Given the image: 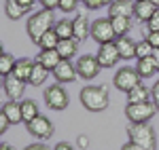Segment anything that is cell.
I'll return each instance as SVG.
<instances>
[{
    "instance_id": "obj_1",
    "label": "cell",
    "mask_w": 159,
    "mask_h": 150,
    "mask_svg": "<svg viewBox=\"0 0 159 150\" xmlns=\"http://www.w3.org/2000/svg\"><path fill=\"white\" fill-rule=\"evenodd\" d=\"M81 104L83 108L89 112H104L110 104V95H108V87L106 85H89V87L81 89Z\"/></svg>"
},
{
    "instance_id": "obj_2",
    "label": "cell",
    "mask_w": 159,
    "mask_h": 150,
    "mask_svg": "<svg viewBox=\"0 0 159 150\" xmlns=\"http://www.w3.org/2000/svg\"><path fill=\"white\" fill-rule=\"evenodd\" d=\"M53 25H55L53 11H49V9H40V11H36V13L30 15V19H28V24H25V32H28V36L32 38V42L36 45L38 40H40V36H43L47 30H51Z\"/></svg>"
},
{
    "instance_id": "obj_3",
    "label": "cell",
    "mask_w": 159,
    "mask_h": 150,
    "mask_svg": "<svg viewBox=\"0 0 159 150\" xmlns=\"http://www.w3.org/2000/svg\"><path fill=\"white\" fill-rule=\"evenodd\" d=\"M127 135H129L132 142H136V144H140L148 150L157 148V133L151 127V123H129L127 125Z\"/></svg>"
},
{
    "instance_id": "obj_4",
    "label": "cell",
    "mask_w": 159,
    "mask_h": 150,
    "mask_svg": "<svg viewBox=\"0 0 159 150\" xmlns=\"http://www.w3.org/2000/svg\"><path fill=\"white\" fill-rule=\"evenodd\" d=\"M157 106L155 101H138V104H127L125 106V116L129 123H148L155 114H157Z\"/></svg>"
},
{
    "instance_id": "obj_5",
    "label": "cell",
    "mask_w": 159,
    "mask_h": 150,
    "mask_svg": "<svg viewBox=\"0 0 159 150\" xmlns=\"http://www.w3.org/2000/svg\"><path fill=\"white\" fill-rule=\"evenodd\" d=\"M140 83H142L140 72H138L136 68H129V66H125V68H121V70H117V74H115V78H112V85L119 89V91H123V93L132 91V89L138 87Z\"/></svg>"
},
{
    "instance_id": "obj_6",
    "label": "cell",
    "mask_w": 159,
    "mask_h": 150,
    "mask_svg": "<svg viewBox=\"0 0 159 150\" xmlns=\"http://www.w3.org/2000/svg\"><path fill=\"white\" fill-rule=\"evenodd\" d=\"M68 101H70V97H68L66 89L60 87V83H55V85L45 89V104L49 106L51 110H55V112L66 110L68 108Z\"/></svg>"
},
{
    "instance_id": "obj_7",
    "label": "cell",
    "mask_w": 159,
    "mask_h": 150,
    "mask_svg": "<svg viewBox=\"0 0 159 150\" xmlns=\"http://www.w3.org/2000/svg\"><path fill=\"white\" fill-rule=\"evenodd\" d=\"M91 38H93L98 45L115 42V40H117V32H115V28H112L110 17H106V19H96V21L91 24Z\"/></svg>"
},
{
    "instance_id": "obj_8",
    "label": "cell",
    "mask_w": 159,
    "mask_h": 150,
    "mask_svg": "<svg viewBox=\"0 0 159 150\" xmlns=\"http://www.w3.org/2000/svg\"><path fill=\"white\" fill-rule=\"evenodd\" d=\"M76 70H79V76H81L83 80H93V78L100 74L102 66H100L96 55H81V57L76 59Z\"/></svg>"
},
{
    "instance_id": "obj_9",
    "label": "cell",
    "mask_w": 159,
    "mask_h": 150,
    "mask_svg": "<svg viewBox=\"0 0 159 150\" xmlns=\"http://www.w3.org/2000/svg\"><path fill=\"white\" fill-rule=\"evenodd\" d=\"M25 129L30 131V135H34L38 139H49L53 135V131H55L53 123L47 116H40V114H38L36 118H32L30 123H25Z\"/></svg>"
},
{
    "instance_id": "obj_10",
    "label": "cell",
    "mask_w": 159,
    "mask_h": 150,
    "mask_svg": "<svg viewBox=\"0 0 159 150\" xmlns=\"http://www.w3.org/2000/svg\"><path fill=\"white\" fill-rule=\"evenodd\" d=\"M96 57H98V62L102 68H115L119 59H121V55H119V49H117V45L115 42H104V45H100L98 53H96Z\"/></svg>"
},
{
    "instance_id": "obj_11",
    "label": "cell",
    "mask_w": 159,
    "mask_h": 150,
    "mask_svg": "<svg viewBox=\"0 0 159 150\" xmlns=\"http://www.w3.org/2000/svg\"><path fill=\"white\" fill-rule=\"evenodd\" d=\"M2 91L7 93V97L9 100H21V95H24L25 91V80H21L19 76H15L11 72V74L2 76Z\"/></svg>"
},
{
    "instance_id": "obj_12",
    "label": "cell",
    "mask_w": 159,
    "mask_h": 150,
    "mask_svg": "<svg viewBox=\"0 0 159 150\" xmlns=\"http://www.w3.org/2000/svg\"><path fill=\"white\" fill-rule=\"evenodd\" d=\"M51 74L55 76V83L64 85V83H74L76 76H79V70H76V66H74L70 59H61V62L57 63V68H55Z\"/></svg>"
},
{
    "instance_id": "obj_13",
    "label": "cell",
    "mask_w": 159,
    "mask_h": 150,
    "mask_svg": "<svg viewBox=\"0 0 159 150\" xmlns=\"http://www.w3.org/2000/svg\"><path fill=\"white\" fill-rule=\"evenodd\" d=\"M157 11H159V4L151 2V0H136L134 2V17L140 19L142 24H147Z\"/></svg>"
},
{
    "instance_id": "obj_14",
    "label": "cell",
    "mask_w": 159,
    "mask_h": 150,
    "mask_svg": "<svg viewBox=\"0 0 159 150\" xmlns=\"http://www.w3.org/2000/svg\"><path fill=\"white\" fill-rule=\"evenodd\" d=\"M134 2L136 0H115L108 4V17H134Z\"/></svg>"
},
{
    "instance_id": "obj_15",
    "label": "cell",
    "mask_w": 159,
    "mask_h": 150,
    "mask_svg": "<svg viewBox=\"0 0 159 150\" xmlns=\"http://www.w3.org/2000/svg\"><path fill=\"white\" fill-rule=\"evenodd\" d=\"M72 21H74V38H76L79 42H83V40H87V38H91V24H89L87 15L79 13L76 19H72Z\"/></svg>"
},
{
    "instance_id": "obj_16",
    "label": "cell",
    "mask_w": 159,
    "mask_h": 150,
    "mask_svg": "<svg viewBox=\"0 0 159 150\" xmlns=\"http://www.w3.org/2000/svg\"><path fill=\"white\" fill-rule=\"evenodd\" d=\"M115 45H117V49H119L121 59L127 62V59H134V57H136V42L129 36H117Z\"/></svg>"
},
{
    "instance_id": "obj_17",
    "label": "cell",
    "mask_w": 159,
    "mask_h": 150,
    "mask_svg": "<svg viewBox=\"0 0 159 150\" xmlns=\"http://www.w3.org/2000/svg\"><path fill=\"white\" fill-rule=\"evenodd\" d=\"M36 62H40L47 70H55L57 68V63L61 62L60 53H57V49H40V53L36 55Z\"/></svg>"
},
{
    "instance_id": "obj_18",
    "label": "cell",
    "mask_w": 159,
    "mask_h": 150,
    "mask_svg": "<svg viewBox=\"0 0 159 150\" xmlns=\"http://www.w3.org/2000/svg\"><path fill=\"white\" fill-rule=\"evenodd\" d=\"M79 40L76 38H60V42H57V53H60L61 59H72L74 55H76V49H79Z\"/></svg>"
},
{
    "instance_id": "obj_19",
    "label": "cell",
    "mask_w": 159,
    "mask_h": 150,
    "mask_svg": "<svg viewBox=\"0 0 159 150\" xmlns=\"http://www.w3.org/2000/svg\"><path fill=\"white\" fill-rule=\"evenodd\" d=\"M32 70H34V59H30V57H19V59L15 62L13 74L19 76V78H21V80H25V83H30Z\"/></svg>"
},
{
    "instance_id": "obj_20",
    "label": "cell",
    "mask_w": 159,
    "mask_h": 150,
    "mask_svg": "<svg viewBox=\"0 0 159 150\" xmlns=\"http://www.w3.org/2000/svg\"><path fill=\"white\" fill-rule=\"evenodd\" d=\"M2 112L11 118V125L24 123V114H21V101L17 100H9L7 104H2Z\"/></svg>"
},
{
    "instance_id": "obj_21",
    "label": "cell",
    "mask_w": 159,
    "mask_h": 150,
    "mask_svg": "<svg viewBox=\"0 0 159 150\" xmlns=\"http://www.w3.org/2000/svg\"><path fill=\"white\" fill-rule=\"evenodd\" d=\"M28 9L21 6L17 0H4V15L11 19V21H17V19H24Z\"/></svg>"
},
{
    "instance_id": "obj_22",
    "label": "cell",
    "mask_w": 159,
    "mask_h": 150,
    "mask_svg": "<svg viewBox=\"0 0 159 150\" xmlns=\"http://www.w3.org/2000/svg\"><path fill=\"white\" fill-rule=\"evenodd\" d=\"M136 70L140 72L142 78H151L153 74H157V63L153 59V55L151 57H140L138 63H136Z\"/></svg>"
},
{
    "instance_id": "obj_23",
    "label": "cell",
    "mask_w": 159,
    "mask_h": 150,
    "mask_svg": "<svg viewBox=\"0 0 159 150\" xmlns=\"http://www.w3.org/2000/svg\"><path fill=\"white\" fill-rule=\"evenodd\" d=\"M49 72H51V70H47L40 62H34V70H32V76H30V83H28V85H32V87H40V85L47 80Z\"/></svg>"
},
{
    "instance_id": "obj_24",
    "label": "cell",
    "mask_w": 159,
    "mask_h": 150,
    "mask_svg": "<svg viewBox=\"0 0 159 150\" xmlns=\"http://www.w3.org/2000/svg\"><path fill=\"white\" fill-rule=\"evenodd\" d=\"M53 30L57 32L60 38H74V21L72 19H57Z\"/></svg>"
},
{
    "instance_id": "obj_25",
    "label": "cell",
    "mask_w": 159,
    "mask_h": 150,
    "mask_svg": "<svg viewBox=\"0 0 159 150\" xmlns=\"http://www.w3.org/2000/svg\"><path fill=\"white\" fill-rule=\"evenodd\" d=\"M151 97V91H148L142 83L134 87L132 91H127V104H138V101H147Z\"/></svg>"
},
{
    "instance_id": "obj_26",
    "label": "cell",
    "mask_w": 159,
    "mask_h": 150,
    "mask_svg": "<svg viewBox=\"0 0 159 150\" xmlns=\"http://www.w3.org/2000/svg\"><path fill=\"white\" fill-rule=\"evenodd\" d=\"M110 21H112V28H115V32H117V36H125L129 30H132V17H110Z\"/></svg>"
},
{
    "instance_id": "obj_27",
    "label": "cell",
    "mask_w": 159,
    "mask_h": 150,
    "mask_svg": "<svg viewBox=\"0 0 159 150\" xmlns=\"http://www.w3.org/2000/svg\"><path fill=\"white\" fill-rule=\"evenodd\" d=\"M57 42H60V36H57V32L51 28V30H47V32L40 36V40H38L36 45L40 47V49H55Z\"/></svg>"
},
{
    "instance_id": "obj_28",
    "label": "cell",
    "mask_w": 159,
    "mask_h": 150,
    "mask_svg": "<svg viewBox=\"0 0 159 150\" xmlns=\"http://www.w3.org/2000/svg\"><path fill=\"white\" fill-rule=\"evenodd\" d=\"M21 114H24V123H30L32 118H36L38 116L36 100H24L21 101Z\"/></svg>"
},
{
    "instance_id": "obj_29",
    "label": "cell",
    "mask_w": 159,
    "mask_h": 150,
    "mask_svg": "<svg viewBox=\"0 0 159 150\" xmlns=\"http://www.w3.org/2000/svg\"><path fill=\"white\" fill-rule=\"evenodd\" d=\"M15 57H13L11 53H7V51H2L0 53V74L2 76H7V74H11L13 72V68H15Z\"/></svg>"
},
{
    "instance_id": "obj_30",
    "label": "cell",
    "mask_w": 159,
    "mask_h": 150,
    "mask_svg": "<svg viewBox=\"0 0 159 150\" xmlns=\"http://www.w3.org/2000/svg\"><path fill=\"white\" fill-rule=\"evenodd\" d=\"M153 51H155V47L148 42V38L140 40V42H136V59H140V57H151Z\"/></svg>"
},
{
    "instance_id": "obj_31",
    "label": "cell",
    "mask_w": 159,
    "mask_h": 150,
    "mask_svg": "<svg viewBox=\"0 0 159 150\" xmlns=\"http://www.w3.org/2000/svg\"><path fill=\"white\" fill-rule=\"evenodd\" d=\"M79 2L81 0H60V11L61 13H72V11H76Z\"/></svg>"
},
{
    "instance_id": "obj_32",
    "label": "cell",
    "mask_w": 159,
    "mask_h": 150,
    "mask_svg": "<svg viewBox=\"0 0 159 150\" xmlns=\"http://www.w3.org/2000/svg\"><path fill=\"white\" fill-rule=\"evenodd\" d=\"M147 30L148 32H159V11L147 21Z\"/></svg>"
},
{
    "instance_id": "obj_33",
    "label": "cell",
    "mask_w": 159,
    "mask_h": 150,
    "mask_svg": "<svg viewBox=\"0 0 159 150\" xmlns=\"http://www.w3.org/2000/svg\"><path fill=\"white\" fill-rule=\"evenodd\" d=\"M83 4H85L89 11H98V9H102V6H106L104 0H83Z\"/></svg>"
},
{
    "instance_id": "obj_34",
    "label": "cell",
    "mask_w": 159,
    "mask_h": 150,
    "mask_svg": "<svg viewBox=\"0 0 159 150\" xmlns=\"http://www.w3.org/2000/svg\"><path fill=\"white\" fill-rule=\"evenodd\" d=\"M9 125H11V118H9L7 114H4L2 110H0V133H7Z\"/></svg>"
},
{
    "instance_id": "obj_35",
    "label": "cell",
    "mask_w": 159,
    "mask_h": 150,
    "mask_svg": "<svg viewBox=\"0 0 159 150\" xmlns=\"http://www.w3.org/2000/svg\"><path fill=\"white\" fill-rule=\"evenodd\" d=\"M38 2H40V6H43V9H49V11L60 9V0H38Z\"/></svg>"
},
{
    "instance_id": "obj_36",
    "label": "cell",
    "mask_w": 159,
    "mask_h": 150,
    "mask_svg": "<svg viewBox=\"0 0 159 150\" xmlns=\"http://www.w3.org/2000/svg\"><path fill=\"white\" fill-rule=\"evenodd\" d=\"M151 97H153V101H155V106H157V110H159V78L155 80V85L151 89Z\"/></svg>"
},
{
    "instance_id": "obj_37",
    "label": "cell",
    "mask_w": 159,
    "mask_h": 150,
    "mask_svg": "<svg viewBox=\"0 0 159 150\" xmlns=\"http://www.w3.org/2000/svg\"><path fill=\"white\" fill-rule=\"evenodd\" d=\"M121 150H148V148H144V146H140V144H136V142H127V144H123L121 146Z\"/></svg>"
},
{
    "instance_id": "obj_38",
    "label": "cell",
    "mask_w": 159,
    "mask_h": 150,
    "mask_svg": "<svg viewBox=\"0 0 159 150\" xmlns=\"http://www.w3.org/2000/svg\"><path fill=\"white\" fill-rule=\"evenodd\" d=\"M76 148H81V150L89 148V138H87V135H79V138H76Z\"/></svg>"
},
{
    "instance_id": "obj_39",
    "label": "cell",
    "mask_w": 159,
    "mask_h": 150,
    "mask_svg": "<svg viewBox=\"0 0 159 150\" xmlns=\"http://www.w3.org/2000/svg\"><path fill=\"white\" fill-rule=\"evenodd\" d=\"M148 42L155 47V49H159V32H148Z\"/></svg>"
},
{
    "instance_id": "obj_40",
    "label": "cell",
    "mask_w": 159,
    "mask_h": 150,
    "mask_svg": "<svg viewBox=\"0 0 159 150\" xmlns=\"http://www.w3.org/2000/svg\"><path fill=\"white\" fill-rule=\"evenodd\" d=\"M53 150H76L72 144H68V142H60V144H55V148Z\"/></svg>"
},
{
    "instance_id": "obj_41",
    "label": "cell",
    "mask_w": 159,
    "mask_h": 150,
    "mask_svg": "<svg viewBox=\"0 0 159 150\" xmlns=\"http://www.w3.org/2000/svg\"><path fill=\"white\" fill-rule=\"evenodd\" d=\"M24 150H51V148H47L45 144H40V142H36V144H30V146H25Z\"/></svg>"
},
{
    "instance_id": "obj_42",
    "label": "cell",
    "mask_w": 159,
    "mask_h": 150,
    "mask_svg": "<svg viewBox=\"0 0 159 150\" xmlns=\"http://www.w3.org/2000/svg\"><path fill=\"white\" fill-rule=\"evenodd\" d=\"M17 2H19L21 6H25V9L30 11V9H32V4H34V2H38V0H17Z\"/></svg>"
},
{
    "instance_id": "obj_43",
    "label": "cell",
    "mask_w": 159,
    "mask_h": 150,
    "mask_svg": "<svg viewBox=\"0 0 159 150\" xmlns=\"http://www.w3.org/2000/svg\"><path fill=\"white\" fill-rule=\"evenodd\" d=\"M153 59H155V63H157V72H159V49L153 51Z\"/></svg>"
},
{
    "instance_id": "obj_44",
    "label": "cell",
    "mask_w": 159,
    "mask_h": 150,
    "mask_svg": "<svg viewBox=\"0 0 159 150\" xmlns=\"http://www.w3.org/2000/svg\"><path fill=\"white\" fill-rule=\"evenodd\" d=\"M0 150H15V148H13L11 144H2V146H0Z\"/></svg>"
},
{
    "instance_id": "obj_45",
    "label": "cell",
    "mask_w": 159,
    "mask_h": 150,
    "mask_svg": "<svg viewBox=\"0 0 159 150\" xmlns=\"http://www.w3.org/2000/svg\"><path fill=\"white\" fill-rule=\"evenodd\" d=\"M110 2H115V0H104V4H106V6H108Z\"/></svg>"
},
{
    "instance_id": "obj_46",
    "label": "cell",
    "mask_w": 159,
    "mask_h": 150,
    "mask_svg": "<svg viewBox=\"0 0 159 150\" xmlns=\"http://www.w3.org/2000/svg\"><path fill=\"white\" fill-rule=\"evenodd\" d=\"M151 2H155V4H159V0H151Z\"/></svg>"
},
{
    "instance_id": "obj_47",
    "label": "cell",
    "mask_w": 159,
    "mask_h": 150,
    "mask_svg": "<svg viewBox=\"0 0 159 150\" xmlns=\"http://www.w3.org/2000/svg\"><path fill=\"white\" fill-rule=\"evenodd\" d=\"M81 2H83V0H81Z\"/></svg>"
}]
</instances>
